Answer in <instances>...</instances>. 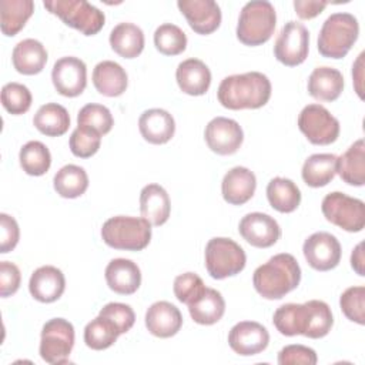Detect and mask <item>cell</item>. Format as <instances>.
Segmentation results:
<instances>
[{
	"instance_id": "1",
	"label": "cell",
	"mask_w": 365,
	"mask_h": 365,
	"mask_svg": "<svg viewBox=\"0 0 365 365\" xmlns=\"http://www.w3.org/2000/svg\"><path fill=\"white\" fill-rule=\"evenodd\" d=\"M217 97L228 110L261 108L271 97V81L259 71L232 74L220 83Z\"/></svg>"
},
{
	"instance_id": "2",
	"label": "cell",
	"mask_w": 365,
	"mask_h": 365,
	"mask_svg": "<svg viewBox=\"0 0 365 365\" xmlns=\"http://www.w3.org/2000/svg\"><path fill=\"white\" fill-rule=\"evenodd\" d=\"M301 281V267L294 255L281 252L259 265L252 275L255 291L265 299H281Z\"/></svg>"
},
{
	"instance_id": "3",
	"label": "cell",
	"mask_w": 365,
	"mask_h": 365,
	"mask_svg": "<svg viewBox=\"0 0 365 365\" xmlns=\"http://www.w3.org/2000/svg\"><path fill=\"white\" fill-rule=\"evenodd\" d=\"M359 24L354 14L339 11L331 14L318 34V51L327 58H342L358 40Z\"/></svg>"
},
{
	"instance_id": "4",
	"label": "cell",
	"mask_w": 365,
	"mask_h": 365,
	"mask_svg": "<svg viewBox=\"0 0 365 365\" xmlns=\"http://www.w3.org/2000/svg\"><path fill=\"white\" fill-rule=\"evenodd\" d=\"M101 238L114 250L141 251L150 244L151 224L143 217L115 215L103 224Z\"/></svg>"
},
{
	"instance_id": "5",
	"label": "cell",
	"mask_w": 365,
	"mask_h": 365,
	"mask_svg": "<svg viewBox=\"0 0 365 365\" xmlns=\"http://www.w3.org/2000/svg\"><path fill=\"white\" fill-rule=\"evenodd\" d=\"M277 13L274 6L267 0H254L244 4L241 9L237 38L245 46H261L274 34Z\"/></svg>"
},
{
	"instance_id": "6",
	"label": "cell",
	"mask_w": 365,
	"mask_h": 365,
	"mask_svg": "<svg viewBox=\"0 0 365 365\" xmlns=\"http://www.w3.org/2000/svg\"><path fill=\"white\" fill-rule=\"evenodd\" d=\"M43 4L51 14L61 19L64 24L84 36L97 34L106 23L104 13L86 0H48Z\"/></svg>"
},
{
	"instance_id": "7",
	"label": "cell",
	"mask_w": 365,
	"mask_h": 365,
	"mask_svg": "<svg viewBox=\"0 0 365 365\" xmlns=\"http://www.w3.org/2000/svg\"><path fill=\"white\" fill-rule=\"evenodd\" d=\"M245 262V251L231 238L215 237L205 245V268L214 279H224L240 274Z\"/></svg>"
},
{
	"instance_id": "8",
	"label": "cell",
	"mask_w": 365,
	"mask_h": 365,
	"mask_svg": "<svg viewBox=\"0 0 365 365\" xmlns=\"http://www.w3.org/2000/svg\"><path fill=\"white\" fill-rule=\"evenodd\" d=\"M327 221L348 232H359L365 227V204L359 198L334 191L324 197L321 204Z\"/></svg>"
},
{
	"instance_id": "9",
	"label": "cell",
	"mask_w": 365,
	"mask_h": 365,
	"mask_svg": "<svg viewBox=\"0 0 365 365\" xmlns=\"http://www.w3.org/2000/svg\"><path fill=\"white\" fill-rule=\"evenodd\" d=\"M74 346V327L64 318H53L43 325L40 336V356L51 365L68 362Z\"/></svg>"
},
{
	"instance_id": "10",
	"label": "cell",
	"mask_w": 365,
	"mask_h": 365,
	"mask_svg": "<svg viewBox=\"0 0 365 365\" xmlns=\"http://www.w3.org/2000/svg\"><path fill=\"white\" fill-rule=\"evenodd\" d=\"M298 127L315 145H328L339 135V121L321 104L305 106L298 115Z\"/></svg>"
},
{
	"instance_id": "11",
	"label": "cell",
	"mask_w": 365,
	"mask_h": 365,
	"mask_svg": "<svg viewBox=\"0 0 365 365\" xmlns=\"http://www.w3.org/2000/svg\"><path fill=\"white\" fill-rule=\"evenodd\" d=\"M309 51V31L299 23L289 20L287 21L274 44L275 58L288 67L302 64Z\"/></svg>"
},
{
	"instance_id": "12",
	"label": "cell",
	"mask_w": 365,
	"mask_h": 365,
	"mask_svg": "<svg viewBox=\"0 0 365 365\" xmlns=\"http://www.w3.org/2000/svg\"><path fill=\"white\" fill-rule=\"evenodd\" d=\"M308 265L317 271L334 269L341 261V244L335 235L319 231L309 235L302 245Z\"/></svg>"
},
{
	"instance_id": "13",
	"label": "cell",
	"mask_w": 365,
	"mask_h": 365,
	"mask_svg": "<svg viewBox=\"0 0 365 365\" xmlns=\"http://www.w3.org/2000/svg\"><path fill=\"white\" fill-rule=\"evenodd\" d=\"M51 80L58 94L64 97H77L87 86L86 63L73 56L61 57L53 66Z\"/></svg>"
},
{
	"instance_id": "14",
	"label": "cell",
	"mask_w": 365,
	"mask_h": 365,
	"mask_svg": "<svg viewBox=\"0 0 365 365\" xmlns=\"http://www.w3.org/2000/svg\"><path fill=\"white\" fill-rule=\"evenodd\" d=\"M204 138L211 151L220 155H231L241 147L244 141V133L235 120L227 117H215L207 124Z\"/></svg>"
},
{
	"instance_id": "15",
	"label": "cell",
	"mask_w": 365,
	"mask_h": 365,
	"mask_svg": "<svg viewBox=\"0 0 365 365\" xmlns=\"http://www.w3.org/2000/svg\"><path fill=\"white\" fill-rule=\"evenodd\" d=\"M240 235L252 247L269 248L281 237V228L275 218L264 212H250L238 225Z\"/></svg>"
},
{
	"instance_id": "16",
	"label": "cell",
	"mask_w": 365,
	"mask_h": 365,
	"mask_svg": "<svg viewBox=\"0 0 365 365\" xmlns=\"http://www.w3.org/2000/svg\"><path fill=\"white\" fill-rule=\"evenodd\" d=\"M269 342V334L264 325L255 321H241L228 334L231 349L241 356H251L262 352Z\"/></svg>"
},
{
	"instance_id": "17",
	"label": "cell",
	"mask_w": 365,
	"mask_h": 365,
	"mask_svg": "<svg viewBox=\"0 0 365 365\" xmlns=\"http://www.w3.org/2000/svg\"><path fill=\"white\" fill-rule=\"evenodd\" d=\"M177 6L197 34H211L221 24V9L214 0H178Z\"/></svg>"
},
{
	"instance_id": "18",
	"label": "cell",
	"mask_w": 365,
	"mask_h": 365,
	"mask_svg": "<svg viewBox=\"0 0 365 365\" xmlns=\"http://www.w3.org/2000/svg\"><path fill=\"white\" fill-rule=\"evenodd\" d=\"M145 327L154 336L170 338L181 329L182 315L174 304L157 301L145 312Z\"/></svg>"
},
{
	"instance_id": "19",
	"label": "cell",
	"mask_w": 365,
	"mask_h": 365,
	"mask_svg": "<svg viewBox=\"0 0 365 365\" xmlns=\"http://www.w3.org/2000/svg\"><path fill=\"white\" fill-rule=\"evenodd\" d=\"M64 289V274L53 265H43L37 268L29 281V291L31 297L44 304L57 301L63 295Z\"/></svg>"
},
{
	"instance_id": "20",
	"label": "cell",
	"mask_w": 365,
	"mask_h": 365,
	"mask_svg": "<svg viewBox=\"0 0 365 365\" xmlns=\"http://www.w3.org/2000/svg\"><path fill=\"white\" fill-rule=\"evenodd\" d=\"M104 274L108 288L120 295H131L141 285V271L138 265L127 258L111 259Z\"/></svg>"
},
{
	"instance_id": "21",
	"label": "cell",
	"mask_w": 365,
	"mask_h": 365,
	"mask_svg": "<svg viewBox=\"0 0 365 365\" xmlns=\"http://www.w3.org/2000/svg\"><path fill=\"white\" fill-rule=\"evenodd\" d=\"M257 188L255 174L247 167H234L222 178V198L231 205H242L250 201Z\"/></svg>"
},
{
	"instance_id": "22",
	"label": "cell",
	"mask_w": 365,
	"mask_h": 365,
	"mask_svg": "<svg viewBox=\"0 0 365 365\" xmlns=\"http://www.w3.org/2000/svg\"><path fill=\"white\" fill-rule=\"evenodd\" d=\"M138 128L145 141L150 144H165L175 133L174 117L163 108L145 110L138 118Z\"/></svg>"
},
{
	"instance_id": "23",
	"label": "cell",
	"mask_w": 365,
	"mask_h": 365,
	"mask_svg": "<svg viewBox=\"0 0 365 365\" xmlns=\"http://www.w3.org/2000/svg\"><path fill=\"white\" fill-rule=\"evenodd\" d=\"M175 78L180 90L188 96H202L211 86V71L198 58L181 61L175 70Z\"/></svg>"
},
{
	"instance_id": "24",
	"label": "cell",
	"mask_w": 365,
	"mask_h": 365,
	"mask_svg": "<svg viewBox=\"0 0 365 365\" xmlns=\"http://www.w3.org/2000/svg\"><path fill=\"white\" fill-rule=\"evenodd\" d=\"M140 211L151 225L160 227L167 222L171 211L168 192L160 184H148L140 192Z\"/></svg>"
},
{
	"instance_id": "25",
	"label": "cell",
	"mask_w": 365,
	"mask_h": 365,
	"mask_svg": "<svg viewBox=\"0 0 365 365\" xmlns=\"http://www.w3.org/2000/svg\"><path fill=\"white\" fill-rule=\"evenodd\" d=\"M308 93L318 101H335L344 90L342 73L334 67L314 68L308 77Z\"/></svg>"
},
{
	"instance_id": "26",
	"label": "cell",
	"mask_w": 365,
	"mask_h": 365,
	"mask_svg": "<svg viewBox=\"0 0 365 365\" xmlns=\"http://www.w3.org/2000/svg\"><path fill=\"white\" fill-rule=\"evenodd\" d=\"M47 50L36 38H24L19 41L11 54L16 71L24 76L38 74L47 63Z\"/></svg>"
},
{
	"instance_id": "27",
	"label": "cell",
	"mask_w": 365,
	"mask_h": 365,
	"mask_svg": "<svg viewBox=\"0 0 365 365\" xmlns=\"http://www.w3.org/2000/svg\"><path fill=\"white\" fill-rule=\"evenodd\" d=\"M93 84L100 94L106 97H118L127 90L128 77L118 63L104 60L93 70Z\"/></svg>"
},
{
	"instance_id": "28",
	"label": "cell",
	"mask_w": 365,
	"mask_h": 365,
	"mask_svg": "<svg viewBox=\"0 0 365 365\" xmlns=\"http://www.w3.org/2000/svg\"><path fill=\"white\" fill-rule=\"evenodd\" d=\"M336 173L348 185L362 187L365 184V141L356 140L336 160Z\"/></svg>"
},
{
	"instance_id": "29",
	"label": "cell",
	"mask_w": 365,
	"mask_h": 365,
	"mask_svg": "<svg viewBox=\"0 0 365 365\" xmlns=\"http://www.w3.org/2000/svg\"><path fill=\"white\" fill-rule=\"evenodd\" d=\"M187 307L192 321L200 325H212L218 322L225 312V301L221 292L208 287Z\"/></svg>"
},
{
	"instance_id": "30",
	"label": "cell",
	"mask_w": 365,
	"mask_h": 365,
	"mask_svg": "<svg viewBox=\"0 0 365 365\" xmlns=\"http://www.w3.org/2000/svg\"><path fill=\"white\" fill-rule=\"evenodd\" d=\"M336 160L338 157L329 153L309 155L304 161L301 171L304 182L312 188H319L329 184L336 174Z\"/></svg>"
},
{
	"instance_id": "31",
	"label": "cell",
	"mask_w": 365,
	"mask_h": 365,
	"mask_svg": "<svg viewBox=\"0 0 365 365\" xmlns=\"http://www.w3.org/2000/svg\"><path fill=\"white\" fill-rule=\"evenodd\" d=\"M110 46L118 56L134 58L144 50V33L133 23H118L110 33Z\"/></svg>"
},
{
	"instance_id": "32",
	"label": "cell",
	"mask_w": 365,
	"mask_h": 365,
	"mask_svg": "<svg viewBox=\"0 0 365 365\" xmlns=\"http://www.w3.org/2000/svg\"><path fill=\"white\" fill-rule=\"evenodd\" d=\"M267 198L274 210L289 214L298 208L301 202V191L292 180L275 177L267 185Z\"/></svg>"
},
{
	"instance_id": "33",
	"label": "cell",
	"mask_w": 365,
	"mask_h": 365,
	"mask_svg": "<svg viewBox=\"0 0 365 365\" xmlns=\"http://www.w3.org/2000/svg\"><path fill=\"white\" fill-rule=\"evenodd\" d=\"M34 11L31 0H1L0 1V29L7 37L16 36L27 23Z\"/></svg>"
},
{
	"instance_id": "34",
	"label": "cell",
	"mask_w": 365,
	"mask_h": 365,
	"mask_svg": "<svg viewBox=\"0 0 365 365\" xmlns=\"http://www.w3.org/2000/svg\"><path fill=\"white\" fill-rule=\"evenodd\" d=\"M33 124L47 137H60L66 134L70 127V115L63 106L57 103H47L37 110Z\"/></svg>"
},
{
	"instance_id": "35",
	"label": "cell",
	"mask_w": 365,
	"mask_h": 365,
	"mask_svg": "<svg viewBox=\"0 0 365 365\" xmlns=\"http://www.w3.org/2000/svg\"><path fill=\"white\" fill-rule=\"evenodd\" d=\"M274 327L285 336L304 335L308 322L307 304H284L274 312Z\"/></svg>"
},
{
	"instance_id": "36",
	"label": "cell",
	"mask_w": 365,
	"mask_h": 365,
	"mask_svg": "<svg viewBox=\"0 0 365 365\" xmlns=\"http://www.w3.org/2000/svg\"><path fill=\"white\" fill-rule=\"evenodd\" d=\"M56 192L63 198H77L88 188V175L80 165L67 164L61 167L53 180Z\"/></svg>"
},
{
	"instance_id": "37",
	"label": "cell",
	"mask_w": 365,
	"mask_h": 365,
	"mask_svg": "<svg viewBox=\"0 0 365 365\" xmlns=\"http://www.w3.org/2000/svg\"><path fill=\"white\" fill-rule=\"evenodd\" d=\"M19 160L23 171L34 177L46 174L51 165V154L48 148L36 140L26 143L20 148Z\"/></svg>"
},
{
	"instance_id": "38",
	"label": "cell",
	"mask_w": 365,
	"mask_h": 365,
	"mask_svg": "<svg viewBox=\"0 0 365 365\" xmlns=\"http://www.w3.org/2000/svg\"><path fill=\"white\" fill-rule=\"evenodd\" d=\"M121 335L117 327L107 318L98 315L90 321L84 328V342L94 351H103L110 348Z\"/></svg>"
},
{
	"instance_id": "39",
	"label": "cell",
	"mask_w": 365,
	"mask_h": 365,
	"mask_svg": "<svg viewBox=\"0 0 365 365\" xmlns=\"http://www.w3.org/2000/svg\"><path fill=\"white\" fill-rule=\"evenodd\" d=\"M305 304L308 308V322L304 336L312 339L324 338L325 335L329 334L334 325V317L329 305L319 299H311L307 301Z\"/></svg>"
},
{
	"instance_id": "40",
	"label": "cell",
	"mask_w": 365,
	"mask_h": 365,
	"mask_svg": "<svg viewBox=\"0 0 365 365\" xmlns=\"http://www.w3.org/2000/svg\"><path fill=\"white\" fill-rule=\"evenodd\" d=\"M154 46L164 56H177L187 48V36L178 26L164 23L154 31Z\"/></svg>"
},
{
	"instance_id": "41",
	"label": "cell",
	"mask_w": 365,
	"mask_h": 365,
	"mask_svg": "<svg viewBox=\"0 0 365 365\" xmlns=\"http://www.w3.org/2000/svg\"><path fill=\"white\" fill-rule=\"evenodd\" d=\"M77 124L81 127L91 128L98 134L104 135L111 131L114 125V118L111 115V111L106 106L88 103L78 111Z\"/></svg>"
},
{
	"instance_id": "42",
	"label": "cell",
	"mask_w": 365,
	"mask_h": 365,
	"mask_svg": "<svg viewBox=\"0 0 365 365\" xmlns=\"http://www.w3.org/2000/svg\"><path fill=\"white\" fill-rule=\"evenodd\" d=\"M30 90L20 83H7L1 88V104L7 113L13 115H20L29 111L31 106Z\"/></svg>"
},
{
	"instance_id": "43",
	"label": "cell",
	"mask_w": 365,
	"mask_h": 365,
	"mask_svg": "<svg viewBox=\"0 0 365 365\" xmlns=\"http://www.w3.org/2000/svg\"><path fill=\"white\" fill-rule=\"evenodd\" d=\"M339 307L344 315L359 325L365 324V287L356 285L346 288L341 298Z\"/></svg>"
},
{
	"instance_id": "44",
	"label": "cell",
	"mask_w": 365,
	"mask_h": 365,
	"mask_svg": "<svg viewBox=\"0 0 365 365\" xmlns=\"http://www.w3.org/2000/svg\"><path fill=\"white\" fill-rule=\"evenodd\" d=\"M101 144V134L97 131L77 125V128L70 135V150L78 158H88L94 155Z\"/></svg>"
},
{
	"instance_id": "45",
	"label": "cell",
	"mask_w": 365,
	"mask_h": 365,
	"mask_svg": "<svg viewBox=\"0 0 365 365\" xmlns=\"http://www.w3.org/2000/svg\"><path fill=\"white\" fill-rule=\"evenodd\" d=\"M173 289L175 298L188 305L205 289V285L195 272H184L174 279Z\"/></svg>"
},
{
	"instance_id": "46",
	"label": "cell",
	"mask_w": 365,
	"mask_h": 365,
	"mask_svg": "<svg viewBox=\"0 0 365 365\" xmlns=\"http://www.w3.org/2000/svg\"><path fill=\"white\" fill-rule=\"evenodd\" d=\"M98 315L110 319L118 329L120 334H125L128 332L134 322H135V314L133 311V308L127 304H121V302H108L106 304Z\"/></svg>"
},
{
	"instance_id": "47",
	"label": "cell",
	"mask_w": 365,
	"mask_h": 365,
	"mask_svg": "<svg viewBox=\"0 0 365 365\" xmlns=\"http://www.w3.org/2000/svg\"><path fill=\"white\" fill-rule=\"evenodd\" d=\"M318 361L317 352L305 345L292 344L284 346L278 352V364L279 365H315Z\"/></svg>"
},
{
	"instance_id": "48",
	"label": "cell",
	"mask_w": 365,
	"mask_h": 365,
	"mask_svg": "<svg viewBox=\"0 0 365 365\" xmlns=\"http://www.w3.org/2000/svg\"><path fill=\"white\" fill-rule=\"evenodd\" d=\"M20 238V228L17 221L6 214H0V252L7 254L16 248Z\"/></svg>"
},
{
	"instance_id": "49",
	"label": "cell",
	"mask_w": 365,
	"mask_h": 365,
	"mask_svg": "<svg viewBox=\"0 0 365 365\" xmlns=\"http://www.w3.org/2000/svg\"><path fill=\"white\" fill-rule=\"evenodd\" d=\"M21 281L20 269L10 261L0 262V295L3 298L17 292Z\"/></svg>"
},
{
	"instance_id": "50",
	"label": "cell",
	"mask_w": 365,
	"mask_h": 365,
	"mask_svg": "<svg viewBox=\"0 0 365 365\" xmlns=\"http://www.w3.org/2000/svg\"><path fill=\"white\" fill-rule=\"evenodd\" d=\"M328 6V1H317V0H295L294 9L299 19L309 20L317 17L324 11V9Z\"/></svg>"
},
{
	"instance_id": "51",
	"label": "cell",
	"mask_w": 365,
	"mask_h": 365,
	"mask_svg": "<svg viewBox=\"0 0 365 365\" xmlns=\"http://www.w3.org/2000/svg\"><path fill=\"white\" fill-rule=\"evenodd\" d=\"M364 53H361L356 58V61L352 66V77H354V83H355V90L358 93V96L361 98H364L362 94V80H364Z\"/></svg>"
},
{
	"instance_id": "52",
	"label": "cell",
	"mask_w": 365,
	"mask_h": 365,
	"mask_svg": "<svg viewBox=\"0 0 365 365\" xmlns=\"http://www.w3.org/2000/svg\"><path fill=\"white\" fill-rule=\"evenodd\" d=\"M364 242H359L354 250H352V254H351V267L354 268V271L359 275V277H364L365 275V269H364Z\"/></svg>"
}]
</instances>
